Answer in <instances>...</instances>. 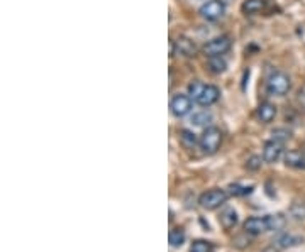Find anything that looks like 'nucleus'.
Wrapping results in <instances>:
<instances>
[{
    "label": "nucleus",
    "instance_id": "obj_1",
    "mask_svg": "<svg viewBox=\"0 0 305 252\" xmlns=\"http://www.w3.org/2000/svg\"><path fill=\"white\" fill-rule=\"evenodd\" d=\"M220 144H222V130L215 125L205 127L202 135L198 137V148L202 149L204 154H215L220 149Z\"/></svg>",
    "mask_w": 305,
    "mask_h": 252
},
{
    "label": "nucleus",
    "instance_id": "obj_2",
    "mask_svg": "<svg viewBox=\"0 0 305 252\" xmlns=\"http://www.w3.org/2000/svg\"><path fill=\"white\" fill-rule=\"evenodd\" d=\"M292 88V80L287 73L275 71L266 81V92L273 97H285Z\"/></svg>",
    "mask_w": 305,
    "mask_h": 252
},
{
    "label": "nucleus",
    "instance_id": "obj_3",
    "mask_svg": "<svg viewBox=\"0 0 305 252\" xmlns=\"http://www.w3.org/2000/svg\"><path fill=\"white\" fill-rule=\"evenodd\" d=\"M227 197H229V193L225 190L212 188V190L202 193L200 198H198V203H200V207L205 210H217L227 202Z\"/></svg>",
    "mask_w": 305,
    "mask_h": 252
},
{
    "label": "nucleus",
    "instance_id": "obj_4",
    "mask_svg": "<svg viewBox=\"0 0 305 252\" xmlns=\"http://www.w3.org/2000/svg\"><path fill=\"white\" fill-rule=\"evenodd\" d=\"M231 46H233V41H231L229 36H219V38H214L209 43H205L202 51L207 58L222 56L231 49Z\"/></svg>",
    "mask_w": 305,
    "mask_h": 252
},
{
    "label": "nucleus",
    "instance_id": "obj_5",
    "mask_svg": "<svg viewBox=\"0 0 305 252\" xmlns=\"http://www.w3.org/2000/svg\"><path fill=\"white\" fill-rule=\"evenodd\" d=\"M198 14L204 20L207 22H215V20L222 19L225 14V4H222L220 0H209L205 2L200 9H198Z\"/></svg>",
    "mask_w": 305,
    "mask_h": 252
},
{
    "label": "nucleus",
    "instance_id": "obj_6",
    "mask_svg": "<svg viewBox=\"0 0 305 252\" xmlns=\"http://www.w3.org/2000/svg\"><path fill=\"white\" fill-rule=\"evenodd\" d=\"M192 107H193V100L190 95H183V93H178L171 98L170 102V110L171 114L175 115V117H185L192 112Z\"/></svg>",
    "mask_w": 305,
    "mask_h": 252
},
{
    "label": "nucleus",
    "instance_id": "obj_7",
    "mask_svg": "<svg viewBox=\"0 0 305 252\" xmlns=\"http://www.w3.org/2000/svg\"><path fill=\"white\" fill-rule=\"evenodd\" d=\"M197 44L193 43L192 39L185 38V36H180V38H176L175 41L171 43V52L173 54H178V56H183V58H192L197 54Z\"/></svg>",
    "mask_w": 305,
    "mask_h": 252
},
{
    "label": "nucleus",
    "instance_id": "obj_8",
    "mask_svg": "<svg viewBox=\"0 0 305 252\" xmlns=\"http://www.w3.org/2000/svg\"><path fill=\"white\" fill-rule=\"evenodd\" d=\"M244 232L249 235H261L265 232H270L268 217H249L244 222Z\"/></svg>",
    "mask_w": 305,
    "mask_h": 252
},
{
    "label": "nucleus",
    "instance_id": "obj_9",
    "mask_svg": "<svg viewBox=\"0 0 305 252\" xmlns=\"http://www.w3.org/2000/svg\"><path fill=\"white\" fill-rule=\"evenodd\" d=\"M283 156V144L282 143H276V141H268L265 144V148H263V161L265 162H270V164H275L282 159Z\"/></svg>",
    "mask_w": 305,
    "mask_h": 252
},
{
    "label": "nucleus",
    "instance_id": "obj_10",
    "mask_svg": "<svg viewBox=\"0 0 305 252\" xmlns=\"http://www.w3.org/2000/svg\"><path fill=\"white\" fill-rule=\"evenodd\" d=\"M220 98V90L215 85H204V90L200 92V95L197 97V103L200 107H210Z\"/></svg>",
    "mask_w": 305,
    "mask_h": 252
},
{
    "label": "nucleus",
    "instance_id": "obj_11",
    "mask_svg": "<svg viewBox=\"0 0 305 252\" xmlns=\"http://www.w3.org/2000/svg\"><path fill=\"white\" fill-rule=\"evenodd\" d=\"M276 114H278L276 105H273L270 102H263L260 107H258V110H256V117L263 124L273 122V120H275V117H276Z\"/></svg>",
    "mask_w": 305,
    "mask_h": 252
},
{
    "label": "nucleus",
    "instance_id": "obj_12",
    "mask_svg": "<svg viewBox=\"0 0 305 252\" xmlns=\"http://www.w3.org/2000/svg\"><path fill=\"white\" fill-rule=\"evenodd\" d=\"M239 222L238 212L234 208H224L219 215V223L222 225V229L225 230H233Z\"/></svg>",
    "mask_w": 305,
    "mask_h": 252
},
{
    "label": "nucleus",
    "instance_id": "obj_13",
    "mask_svg": "<svg viewBox=\"0 0 305 252\" xmlns=\"http://www.w3.org/2000/svg\"><path fill=\"white\" fill-rule=\"evenodd\" d=\"M285 164L288 167H293V170H305V154L302 151H288L285 154Z\"/></svg>",
    "mask_w": 305,
    "mask_h": 252
},
{
    "label": "nucleus",
    "instance_id": "obj_14",
    "mask_svg": "<svg viewBox=\"0 0 305 252\" xmlns=\"http://www.w3.org/2000/svg\"><path fill=\"white\" fill-rule=\"evenodd\" d=\"M303 239L302 237H295L292 234H282L280 237L275 240V245L278 249H287V247H293V245L302 244Z\"/></svg>",
    "mask_w": 305,
    "mask_h": 252
},
{
    "label": "nucleus",
    "instance_id": "obj_15",
    "mask_svg": "<svg viewBox=\"0 0 305 252\" xmlns=\"http://www.w3.org/2000/svg\"><path fill=\"white\" fill-rule=\"evenodd\" d=\"M265 7H266L265 0H244L243 5H241V10L248 15H255V14H260Z\"/></svg>",
    "mask_w": 305,
    "mask_h": 252
},
{
    "label": "nucleus",
    "instance_id": "obj_16",
    "mask_svg": "<svg viewBox=\"0 0 305 252\" xmlns=\"http://www.w3.org/2000/svg\"><path fill=\"white\" fill-rule=\"evenodd\" d=\"M168 240H170V245H171V247H182V245L185 244V240H187L185 230L180 229V227L171 229L170 234H168Z\"/></svg>",
    "mask_w": 305,
    "mask_h": 252
},
{
    "label": "nucleus",
    "instance_id": "obj_17",
    "mask_svg": "<svg viewBox=\"0 0 305 252\" xmlns=\"http://www.w3.org/2000/svg\"><path fill=\"white\" fill-rule=\"evenodd\" d=\"M190 122L195 125V127H207V125L212 122V114L209 110H200V112H195L190 117Z\"/></svg>",
    "mask_w": 305,
    "mask_h": 252
},
{
    "label": "nucleus",
    "instance_id": "obj_18",
    "mask_svg": "<svg viewBox=\"0 0 305 252\" xmlns=\"http://www.w3.org/2000/svg\"><path fill=\"white\" fill-rule=\"evenodd\" d=\"M227 70V63L222 56H214L209 58V71L214 73V75H222V73Z\"/></svg>",
    "mask_w": 305,
    "mask_h": 252
},
{
    "label": "nucleus",
    "instance_id": "obj_19",
    "mask_svg": "<svg viewBox=\"0 0 305 252\" xmlns=\"http://www.w3.org/2000/svg\"><path fill=\"white\" fill-rule=\"evenodd\" d=\"M268 225H270V232H282L287 225V218L282 213L268 215Z\"/></svg>",
    "mask_w": 305,
    "mask_h": 252
},
{
    "label": "nucleus",
    "instance_id": "obj_20",
    "mask_svg": "<svg viewBox=\"0 0 305 252\" xmlns=\"http://www.w3.org/2000/svg\"><path fill=\"white\" fill-rule=\"evenodd\" d=\"M180 141H182V144H183V148H185V149H193L198 144L197 135L193 134L192 130H187V129L180 130Z\"/></svg>",
    "mask_w": 305,
    "mask_h": 252
},
{
    "label": "nucleus",
    "instance_id": "obj_21",
    "mask_svg": "<svg viewBox=\"0 0 305 252\" xmlns=\"http://www.w3.org/2000/svg\"><path fill=\"white\" fill-rule=\"evenodd\" d=\"M290 217L293 220H297V222H303L305 220V203H293L290 207Z\"/></svg>",
    "mask_w": 305,
    "mask_h": 252
},
{
    "label": "nucleus",
    "instance_id": "obj_22",
    "mask_svg": "<svg viewBox=\"0 0 305 252\" xmlns=\"http://www.w3.org/2000/svg\"><path fill=\"white\" fill-rule=\"evenodd\" d=\"M229 195L231 197H246V195H251L253 193V186H243V185H231L229 186Z\"/></svg>",
    "mask_w": 305,
    "mask_h": 252
},
{
    "label": "nucleus",
    "instance_id": "obj_23",
    "mask_svg": "<svg viewBox=\"0 0 305 252\" xmlns=\"http://www.w3.org/2000/svg\"><path fill=\"white\" fill-rule=\"evenodd\" d=\"M290 137H292V132L288 129H275L271 132V139L276 141V143H282V144H285Z\"/></svg>",
    "mask_w": 305,
    "mask_h": 252
},
{
    "label": "nucleus",
    "instance_id": "obj_24",
    "mask_svg": "<svg viewBox=\"0 0 305 252\" xmlns=\"http://www.w3.org/2000/svg\"><path fill=\"white\" fill-rule=\"evenodd\" d=\"M190 252H212V244L207 240H195L192 244Z\"/></svg>",
    "mask_w": 305,
    "mask_h": 252
},
{
    "label": "nucleus",
    "instance_id": "obj_25",
    "mask_svg": "<svg viewBox=\"0 0 305 252\" xmlns=\"http://www.w3.org/2000/svg\"><path fill=\"white\" fill-rule=\"evenodd\" d=\"M204 90V83L202 81H192L190 85H188V95L192 97V100L195 102L197 100V97L200 95V92Z\"/></svg>",
    "mask_w": 305,
    "mask_h": 252
},
{
    "label": "nucleus",
    "instance_id": "obj_26",
    "mask_svg": "<svg viewBox=\"0 0 305 252\" xmlns=\"http://www.w3.org/2000/svg\"><path fill=\"white\" fill-rule=\"evenodd\" d=\"M246 167L251 171H256V170H260L261 167V157H258V156H251L248 161H246Z\"/></svg>",
    "mask_w": 305,
    "mask_h": 252
},
{
    "label": "nucleus",
    "instance_id": "obj_27",
    "mask_svg": "<svg viewBox=\"0 0 305 252\" xmlns=\"http://www.w3.org/2000/svg\"><path fill=\"white\" fill-rule=\"evenodd\" d=\"M297 103H298V107L305 112V83L298 88V92H297Z\"/></svg>",
    "mask_w": 305,
    "mask_h": 252
},
{
    "label": "nucleus",
    "instance_id": "obj_28",
    "mask_svg": "<svg viewBox=\"0 0 305 252\" xmlns=\"http://www.w3.org/2000/svg\"><path fill=\"white\" fill-rule=\"evenodd\" d=\"M265 252H278V247H276V245H273V247H270V249H266Z\"/></svg>",
    "mask_w": 305,
    "mask_h": 252
},
{
    "label": "nucleus",
    "instance_id": "obj_29",
    "mask_svg": "<svg viewBox=\"0 0 305 252\" xmlns=\"http://www.w3.org/2000/svg\"><path fill=\"white\" fill-rule=\"evenodd\" d=\"M220 2H222V4H231L233 0H220Z\"/></svg>",
    "mask_w": 305,
    "mask_h": 252
}]
</instances>
